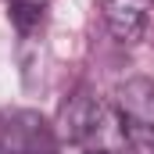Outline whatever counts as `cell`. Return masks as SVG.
<instances>
[{"instance_id": "cell-5", "label": "cell", "mask_w": 154, "mask_h": 154, "mask_svg": "<svg viewBox=\"0 0 154 154\" xmlns=\"http://www.w3.org/2000/svg\"><path fill=\"white\" fill-rule=\"evenodd\" d=\"M7 4H22V0H7Z\"/></svg>"}, {"instance_id": "cell-2", "label": "cell", "mask_w": 154, "mask_h": 154, "mask_svg": "<svg viewBox=\"0 0 154 154\" xmlns=\"http://www.w3.org/2000/svg\"><path fill=\"white\" fill-rule=\"evenodd\" d=\"M115 108L125 125V140L133 154H154V82L129 79L115 93Z\"/></svg>"}, {"instance_id": "cell-3", "label": "cell", "mask_w": 154, "mask_h": 154, "mask_svg": "<svg viewBox=\"0 0 154 154\" xmlns=\"http://www.w3.org/2000/svg\"><path fill=\"white\" fill-rule=\"evenodd\" d=\"M0 154H57V143L39 115L0 111Z\"/></svg>"}, {"instance_id": "cell-4", "label": "cell", "mask_w": 154, "mask_h": 154, "mask_svg": "<svg viewBox=\"0 0 154 154\" xmlns=\"http://www.w3.org/2000/svg\"><path fill=\"white\" fill-rule=\"evenodd\" d=\"M104 7V22L122 43H140L147 25H151L154 0H100Z\"/></svg>"}, {"instance_id": "cell-1", "label": "cell", "mask_w": 154, "mask_h": 154, "mask_svg": "<svg viewBox=\"0 0 154 154\" xmlns=\"http://www.w3.org/2000/svg\"><path fill=\"white\" fill-rule=\"evenodd\" d=\"M61 129L79 154H125V125L111 100L97 97L93 90H75L61 104Z\"/></svg>"}]
</instances>
